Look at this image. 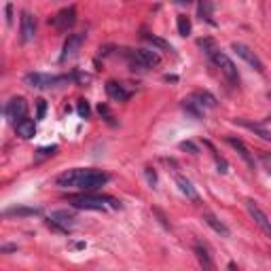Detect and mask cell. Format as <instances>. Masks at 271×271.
I'll return each instance as SVG.
<instances>
[{
    "label": "cell",
    "instance_id": "44dd1931",
    "mask_svg": "<svg viewBox=\"0 0 271 271\" xmlns=\"http://www.w3.org/2000/svg\"><path fill=\"white\" fill-rule=\"evenodd\" d=\"M235 123H239V125H244L246 129H250V132H254V134H258L263 140H267V142H271V132H267V129L260 125V123H250V121H244V119H235Z\"/></svg>",
    "mask_w": 271,
    "mask_h": 271
},
{
    "label": "cell",
    "instance_id": "83f0119b",
    "mask_svg": "<svg viewBox=\"0 0 271 271\" xmlns=\"http://www.w3.org/2000/svg\"><path fill=\"white\" fill-rule=\"evenodd\" d=\"M45 113H47V102L43 98L36 100V119H45Z\"/></svg>",
    "mask_w": 271,
    "mask_h": 271
},
{
    "label": "cell",
    "instance_id": "d6a6232c",
    "mask_svg": "<svg viewBox=\"0 0 271 271\" xmlns=\"http://www.w3.org/2000/svg\"><path fill=\"white\" fill-rule=\"evenodd\" d=\"M15 250H17V246H13V244H5L3 248H0V252H15Z\"/></svg>",
    "mask_w": 271,
    "mask_h": 271
},
{
    "label": "cell",
    "instance_id": "ffe728a7",
    "mask_svg": "<svg viewBox=\"0 0 271 271\" xmlns=\"http://www.w3.org/2000/svg\"><path fill=\"white\" fill-rule=\"evenodd\" d=\"M195 256H197L199 265H202L204 269H214V260H212V256H210L208 248L204 244H199V242L195 244Z\"/></svg>",
    "mask_w": 271,
    "mask_h": 271
},
{
    "label": "cell",
    "instance_id": "cb8c5ba5",
    "mask_svg": "<svg viewBox=\"0 0 271 271\" xmlns=\"http://www.w3.org/2000/svg\"><path fill=\"white\" fill-rule=\"evenodd\" d=\"M193 98H195L202 106H206V108H214V106H216V98L210 94V92H195Z\"/></svg>",
    "mask_w": 271,
    "mask_h": 271
},
{
    "label": "cell",
    "instance_id": "8fae6325",
    "mask_svg": "<svg viewBox=\"0 0 271 271\" xmlns=\"http://www.w3.org/2000/svg\"><path fill=\"white\" fill-rule=\"evenodd\" d=\"M83 43H85V34H68L66 43H64V47H62V55H59V62H66V59L74 57Z\"/></svg>",
    "mask_w": 271,
    "mask_h": 271
},
{
    "label": "cell",
    "instance_id": "d6986e66",
    "mask_svg": "<svg viewBox=\"0 0 271 271\" xmlns=\"http://www.w3.org/2000/svg\"><path fill=\"white\" fill-rule=\"evenodd\" d=\"M204 220H206V225L212 229V231H216L218 235H223V237H229V227L223 223V220H218L214 214H210V212H206L204 214Z\"/></svg>",
    "mask_w": 271,
    "mask_h": 271
},
{
    "label": "cell",
    "instance_id": "f546056e",
    "mask_svg": "<svg viewBox=\"0 0 271 271\" xmlns=\"http://www.w3.org/2000/svg\"><path fill=\"white\" fill-rule=\"evenodd\" d=\"M76 110H78V115H81L83 119H87V117H89V104L85 102V100H81V102H78Z\"/></svg>",
    "mask_w": 271,
    "mask_h": 271
},
{
    "label": "cell",
    "instance_id": "5b68a950",
    "mask_svg": "<svg viewBox=\"0 0 271 271\" xmlns=\"http://www.w3.org/2000/svg\"><path fill=\"white\" fill-rule=\"evenodd\" d=\"M74 74H62V76H55V74H43V72H30L26 74V85L34 87V89H49V87H57L59 83H70L74 81Z\"/></svg>",
    "mask_w": 271,
    "mask_h": 271
},
{
    "label": "cell",
    "instance_id": "7c38bea8",
    "mask_svg": "<svg viewBox=\"0 0 271 271\" xmlns=\"http://www.w3.org/2000/svg\"><path fill=\"white\" fill-rule=\"evenodd\" d=\"M36 34V19L32 13H22V43H30Z\"/></svg>",
    "mask_w": 271,
    "mask_h": 271
},
{
    "label": "cell",
    "instance_id": "4dcf8cb0",
    "mask_svg": "<svg viewBox=\"0 0 271 271\" xmlns=\"http://www.w3.org/2000/svg\"><path fill=\"white\" fill-rule=\"evenodd\" d=\"M180 148H183V150H191L193 155H197V153H199V148H197L193 142H180Z\"/></svg>",
    "mask_w": 271,
    "mask_h": 271
},
{
    "label": "cell",
    "instance_id": "7a4b0ae2",
    "mask_svg": "<svg viewBox=\"0 0 271 271\" xmlns=\"http://www.w3.org/2000/svg\"><path fill=\"white\" fill-rule=\"evenodd\" d=\"M199 45H202L204 49H206V53H208V57L212 59V62L220 68V72H223L225 76H227V81L231 83V85H239V74H237V68H235V64L231 62V57L225 53V51H220V49L212 43V41H199Z\"/></svg>",
    "mask_w": 271,
    "mask_h": 271
},
{
    "label": "cell",
    "instance_id": "30bf717a",
    "mask_svg": "<svg viewBox=\"0 0 271 271\" xmlns=\"http://www.w3.org/2000/svg\"><path fill=\"white\" fill-rule=\"evenodd\" d=\"M233 51H235L239 57H242L246 64L252 66L256 72H263V70H265V68H263V62H260L258 55H256L248 45H244V43H233Z\"/></svg>",
    "mask_w": 271,
    "mask_h": 271
},
{
    "label": "cell",
    "instance_id": "ba28073f",
    "mask_svg": "<svg viewBox=\"0 0 271 271\" xmlns=\"http://www.w3.org/2000/svg\"><path fill=\"white\" fill-rule=\"evenodd\" d=\"M246 210H248V214L252 216V220L256 223V227L263 231L265 235H269L271 237V220H269V216L263 212V210L258 208V204L256 202H252V199H248L246 202Z\"/></svg>",
    "mask_w": 271,
    "mask_h": 271
},
{
    "label": "cell",
    "instance_id": "3957f363",
    "mask_svg": "<svg viewBox=\"0 0 271 271\" xmlns=\"http://www.w3.org/2000/svg\"><path fill=\"white\" fill-rule=\"evenodd\" d=\"M68 204H72L78 210H100V212H104V210H108V208H113V210H121L123 208V204L119 202V199H115V197H110V195H89L87 191L83 195L68 197Z\"/></svg>",
    "mask_w": 271,
    "mask_h": 271
},
{
    "label": "cell",
    "instance_id": "7402d4cb",
    "mask_svg": "<svg viewBox=\"0 0 271 271\" xmlns=\"http://www.w3.org/2000/svg\"><path fill=\"white\" fill-rule=\"evenodd\" d=\"M142 38H144V41H146L148 45L157 47L159 51H174V49H172V45H169L167 41H163V38L155 36V34H148V32H144V34H142Z\"/></svg>",
    "mask_w": 271,
    "mask_h": 271
},
{
    "label": "cell",
    "instance_id": "f1b7e54d",
    "mask_svg": "<svg viewBox=\"0 0 271 271\" xmlns=\"http://www.w3.org/2000/svg\"><path fill=\"white\" fill-rule=\"evenodd\" d=\"M144 174H146L148 185H150V187H157V172H155V169H153V167H146Z\"/></svg>",
    "mask_w": 271,
    "mask_h": 271
},
{
    "label": "cell",
    "instance_id": "8992f818",
    "mask_svg": "<svg viewBox=\"0 0 271 271\" xmlns=\"http://www.w3.org/2000/svg\"><path fill=\"white\" fill-rule=\"evenodd\" d=\"M47 225L57 229V231H64V233H68V231L74 229L76 218H74V214H70L68 210H55V212L49 214Z\"/></svg>",
    "mask_w": 271,
    "mask_h": 271
},
{
    "label": "cell",
    "instance_id": "836d02e7",
    "mask_svg": "<svg viewBox=\"0 0 271 271\" xmlns=\"http://www.w3.org/2000/svg\"><path fill=\"white\" fill-rule=\"evenodd\" d=\"M260 161H263V163L271 169V155H269V153H263V155H260Z\"/></svg>",
    "mask_w": 271,
    "mask_h": 271
},
{
    "label": "cell",
    "instance_id": "1f68e13d",
    "mask_svg": "<svg viewBox=\"0 0 271 271\" xmlns=\"http://www.w3.org/2000/svg\"><path fill=\"white\" fill-rule=\"evenodd\" d=\"M5 13H7V24L11 26L13 24V5H7V11Z\"/></svg>",
    "mask_w": 271,
    "mask_h": 271
},
{
    "label": "cell",
    "instance_id": "277c9868",
    "mask_svg": "<svg viewBox=\"0 0 271 271\" xmlns=\"http://www.w3.org/2000/svg\"><path fill=\"white\" fill-rule=\"evenodd\" d=\"M123 55L132 70H148L161 62V57L155 51H146V49H138V51H134V49H123Z\"/></svg>",
    "mask_w": 271,
    "mask_h": 271
},
{
    "label": "cell",
    "instance_id": "6da1fadb",
    "mask_svg": "<svg viewBox=\"0 0 271 271\" xmlns=\"http://www.w3.org/2000/svg\"><path fill=\"white\" fill-rule=\"evenodd\" d=\"M57 187L62 189H78V191H96L108 183V174L102 169H92V167H74L66 169L64 174L57 176Z\"/></svg>",
    "mask_w": 271,
    "mask_h": 271
},
{
    "label": "cell",
    "instance_id": "5bb4252c",
    "mask_svg": "<svg viewBox=\"0 0 271 271\" xmlns=\"http://www.w3.org/2000/svg\"><path fill=\"white\" fill-rule=\"evenodd\" d=\"M176 185H178V189H180V193L183 195H187V199H191V202H195V204H199V193H197V189L193 187V183H191L189 178H185V176H176Z\"/></svg>",
    "mask_w": 271,
    "mask_h": 271
},
{
    "label": "cell",
    "instance_id": "484cf974",
    "mask_svg": "<svg viewBox=\"0 0 271 271\" xmlns=\"http://www.w3.org/2000/svg\"><path fill=\"white\" fill-rule=\"evenodd\" d=\"M57 153V146L53 144V146H45V148H38L36 150V161H43V159H47V157H53Z\"/></svg>",
    "mask_w": 271,
    "mask_h": 271
},
{
    "label": "cell",
    "instance_id": "9c48e42d",
    "mask_svg": "<svg viewBox=\"0 0 271 271\" xmlns=\"http://www.w3.org/2000/svg\"><path fill=\"white\" fill-rule=\"evenodd\" d=\"M51 24H53L55 30H59V32H68V30L76 24V9L74 7L62 9V11L51 19Z\"/></svg>",
    "mask_w": 271,
    "mask_h": 271
},
{
    "label": "cell",
    "instance_id": "603a6c76",
    "mask_svg": "<svg viewBox=\"0 0 271 271\" xmlns=\"http://www.w3.org/2000/svg\"><path fill=\"white\" fill-rule=\"evenodd\" d=\"M41 208H9L5 210V216H38Z\"/></svg>",
    "mask_w": 271,
    "mask_h": 271
},
{
    "label": "cell",
    "instance_id": "52a82bcc",
    "mask_svg": "<svg viewBox=\"0 0 271 271\" xmlns=\"http://www.w3.org/2000/svg\"><path fill=\"white\" fill-rule=\"evenodd\" d=\"M5 115H7V119H9V121H11L13 125L19 123L22 119L28 117V102H26L24 98H13V100H9L7 106H5Z\"/></svg>",
    "mask_w": 271,
    "mask_h": 271
},
{
    "label": "cell",
    "instance_id": "4fadbf2b",
    "mask_svg": "<svg viewBox=\"0 0 271 271\" xmlns=\"http://www.w3.org/2000/svg\"><path fill=\"white\" fill-rule=\"evenodd\" d=\"M227 144L229 146H233L237 153H239V157L244 159V163L248 165V167H254V157H252V153L248 150V146L242 142V140H237V138H233V136H229L227 138Z\"/></svg>",
    "mask_w": 271,
    "mask_h": 271
},
{
    "label": "cell",
    "instance_id": "e575fe53",
    "mask_svg": "<svg viewBox=\"0 0 271 271\" xmlns=\"http://www.w3.org/2000/svg\"><path fill=\"white\" fill-rule=\"evenodd\" d=\"M176 3H178V5H189L191 0H176Z\"/></svg>",
    "mask_w": 271,
    "mask_h": 271
},
{
    "label": "cell",
    "instance_id": "e0dca14e",
    "mask_svg": "<svg viewBox=\"0 0 271 271\" xmlns=\"http://www.w3.org/2000/svg\"><path fill=\"white\" fill-rule=\"evenodd\" d=\"M197 15L204 19V22H208L210 26H216L214 22V5L212 0H199L197 3Z\"/></svg>",
    "mask_w": 271,
    "mask_h": 271
},
{
    "label": "cell",
    "instance_id": "9a60e30c",
    "mask_svg": "<svg viewBox=\"0 0 271 271\" xmlns=\"http://www.w3.org/2000/svg\"><path fill=\"white\" fill-rule=\"evenodd\" d=\"M106 94L110 100H115V102H125V100H129V92L117 81H108L106 83Z\"/></svg>",
    "mask_w": 271,
    "mask_h": 271
},
{
    "label": "cell",
    "instance_id": "2e32d148",
    "mask_svg": "<svg viewBox=\"0 0 271 271\" xmlns=\"http://www.w3.org/2000/svg\"><path fill=\"white\" fill-rule=\"evenodd\" d=\"M15 134L22 140H32L36 136V125L32 119H22L19 123H15Z\"/></svg>",
    "mask_w": 271,
    "mask_h": 271
},
{
    "label": "cell",
    "instance_id": "4316f807",
    "mask_svg": "<svg viewBox=\"0 0 271 271\" xmlns=\"http://www.w3.org/2000/svg\"><path fill=\"white\" fill-rule=\"evenodd\" d=\"M208 144H210V142H208ZM210 148H212V155H214V159H216L218 172H220V174H227V172H229V163L225 161L223 157H218V153H216V150H214V146H212V144H210Z\"/></svg>",
    "mask_w": 271,
    "mask_h": 271
},
{
    "label": "cell",
    "instance_id": "d4e9b609",
    "mask_svg": "<svg viewBox=\"0 0 271 271\" xmlns=\"http://www.w3.org/2000/svg\"><path fill=\"white\" fill-rule=\"evenodd\" d=\"M176 22H178V34L180 36H189L191 34V28H193V26H191V19L187 15H178Z\"/></svg>",
    "mask_w": 271,
    "mask_h": 271
},
{
    "label": "cell",
    "instance_id": "ac0fdd59",
    "mask_svg": "<svg viewBox=\"0 0 271 271\" xmlns=\"http://www.w3.org/2000/svg\"><path fill=\"white\" fill-rule=\"evenodd\" d=\"M183 108L187 110V115H191L193 119H197V121H199V119H204V106L199 104L193 96L183 100Z\"/></svg>",
    "mask_w": 271,
    "mask_h": 271
}]
</instances>
